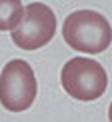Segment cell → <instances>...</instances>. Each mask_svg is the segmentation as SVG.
Segmentation results:
<instances>
[{"label": "cell", "instance_id": "4", "mask_svg": "<svg viewBox=\"0 0 112 122\" xmlns=\"http://www.w3.org/2000/svg\"><path fill=\"white\" fill-rule=\"evenodd\" d=\"M56 16L54 10L42 2H30L24 6V16L12 30V42L22 50H36L46 46L54 38Z\"/></svg>", "mask_w": 112, "mask_h": 122}, {"label": "cell", "instance_id": "1", "mask_svg": "<svg viewBox=\"0 0 112 122\" xmlns=\"http://www.w3.org/2000/svg\"><path fill=\"white\" fill-rule=\"evenodd\" d=\"M62 38L70 48L78 52L100 54L112 42V26L100 12L76 10L64 20Z\"/></svg>", "mask_w": 112, "mask_h": 122}, {"label": "cell", "instance_id": "6", "mask_svg": "<svg viewBox=\"0 0 112 122\" xmlns=\"http://www.w3.org/2000/svg\"><path fill=\"white\" fill-rule=\"evenodd\" d=\"M108 120L112 122V102H110V108H108Z\"/></svg>", "mask_w": 112, "mask_h": 122}, {"label": "cell", "instance_id": "3", "mask_svg": "<svg viewBox=\"0 0 112 122\" xmlns=\"http://www.w3.org/2000/svg\"><path fill=\"white\" fill-rule=\"evenodd\" d=\"M36 76L26 60H10L0 72V104L10 112L28 110L36 100Z\"/></svg>", "mask_w": 112, "mask_h": 122}, {"label": "cell", "instance_id": "2", "mask_svg": "<svg viewBox=\"0 0 112 122\" xmlns=\"http://www.w3.org/2000/svg\"><path fill=\"white\" fill-rule=\"evenodd\" d=\"M60 80H62L66 94L80 102H90V100L100 98L108 86V76H106L104 66L92 58L82 56H76L64 64Z\"/></svg>", "mask_w": 112, "mask_h": 122}, {"label": "cell", "instance_id": "5", "mask_svg": "<svg viewBox=\"0 0 112 122\" xmlns=\"http://www.w3.org/2000/svg\"><path fill=\"white\" fill-rule=\"evenodd\" d=\"M24 16L20 0H0V30H14Z\"/></svg>", "mask_w": 112, "mask_h": 122}]
</instances>
